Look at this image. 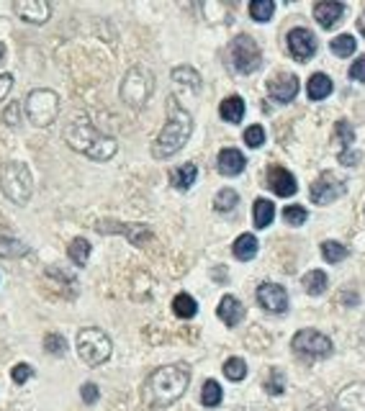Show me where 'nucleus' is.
Here are the masks:
<instances>
[{
	"mask_svg": "<svg viewBox=\"0 0 365 411\" xmlns=\"http://www.w3.org/2000/svg\"><path fill=\"white\" fill-rule=\"evenodd\" d=\"M0 188L16 206H24L31 198L34 183H31V172L24 162H6L0 168Z\"/></svg>",
	"mask_w": 365,
	"mask_h": 411,
	"instance_id": "5",
	"label": "nucleus"
},
{
	"mask_svg": "<svg viewBox=\"0 0 365 411\" xmlns=\"http://www.w3.org/2000/svg\"><path fill=\"white\" fill-rule=\"evenodd\" d=\"M245 144L250 147V150H257V147H263L265 144V129L260 124L255 126H247L245 131Z\"/></svg>",
	"mask_w": 365,
	"mask_h": 411,
	"instance_id": "41",
	"label": "nucleus"
},
{
	"mask_svg": "<svg viewBox=\"0 0 365 411\" xmlns=\"http://www.w3.org/2000/svg\"><path fill=\"white\" fill-rule=\"evenodd\" d=\"M95 229H98L101 234H127L129 242L136 244V247H142L147 239H152V232H149V227H145V224H129V227L124 224V227H119V224H111V221H101Z\"/></svg>",
	"mask_w": 365,
	"mask_h": 411,
	"instance_id": "15",
	"label": "nucleus"
},
{
	"mask_svg": "<svg viewBox=\"0 0 365 411\" xmlns=\"http://www.w3.org/2000/svg\"><path fill=\"white\" fill-rule=\"evenodd\" d=\"M275 218V206H273L268 198H257L255 206H252V221H255L257 229H268Z\"/></svg>",
	"mask_w": 365,
	"mask_h": 411,
	"instance_id": "26",
	"label": "nucleus"
},
{
	"mask_svg": "<svg viewBox=\"0 0 365 411\" xmlns=\"http://www.w3.org/2000/svg\"><path fill=\"white\" fill-rule=\"evenodd\" d=\"M34 376V368L31 365H26V362H18V365H13V370H10V378H13V383H26L29 378Z\"/></svg>",
	"mask_w": 365,
	"mask_h": 411,
	"instance_id": "42",
	"label": "nucleus"
},
{
	"mask_svg": "<svg viewBox=\"0 0 365 411\" xmlns=\"http://www.w3.org/2000/svg\"><path fill=\"white\" fill-rule=\"evenodd\" d=\"M227 65L237 75H252L263 65V51L252 36L242 34L232 39V44L227 47Z\"/></svg>",
	"mask_w": 365,
	"mask_h": 411,
	"instance_id": "4",
	"label": "nucleus"
},
{
	"mask_svg": "<svg viewBox=\"0 0 365 411\" xmlns=\"http://www.w3.org/2000/svg\"><path fill=\"white\" fill-rule=\"evenodd\" d=\"M265 180H268L265 185H268L278 198H291V195H296V191H298L296 177L291 175L286 168H278V165L268 170V177H265Z\"/></svg>",
	"mask_w": 365,
	"mask_h": 411,
	"instance_id": "14",
	"label": "nucleus"
},
{
	"mask_svg": "<svg viewBox=\"0 0 365 411\" xmlns=\"http://www.w3.org/2000/svg\"><path fill=\"white\" fill-rule=\"evenodd\" d=\"M293 353L298 357H304V360H322V357H330L332 355V339L322 332H316V329H301L296 337H293Z\"/></svg>",
	"mask_w": 365,
	"mask_h": 411,
	"instance_id": "9",
	"label": "nucleus"
},
{
	"mask_svg": "<svg viewBox=\"0 0 365 411\" xmlns=\"http://www.w3.org/2000/svg\"><path fill=\"white\" fill-rule=\"evenodd\" d=\"M224 376L239 383V380H245L247 378V362L242 357H229V360L224 362Z\"/></svg>",
	"mask_w": 365,
	"mask_h": 411,
	"instance_id": "35",
	"label": "nucleus"
},
{
	"mask_svg": "<svg viewBox=\"0 0 365 411\" xmlns=\"http://www.w3.org/2000/svg\"><path fill=\"white\" fill-rule=\"evenodd\" d=\"M10 88H13V77H10L8 72H3V75H0V101L8 95Z\"/></svg>",
	"mask_w": 365,
	"mask_h": 411,
	"instance_id": "46",
	"label": "nucleus"
},
{
	"mask_svg": "<svg viewBox=\"0 0 365 411\" xmlns=\"http://www.w3.org/2000/svg\"><path fill=\"white\" fill-rule=\"evenodd\" d=\"M219 116L227 121V124H239L245 118V101L239 95H229L224 98L219 106Z\"/></svg>",
	"mask_w": 365,
	"mask_h": 411,
	"instance_id": "23",
	"label": "nucleus"
},
{
	"mask_svg": "<svg viewBox=\"0 0 365 411\" xmlns=\"http://www.w3.org/2000/svg\"><path fill=\"white\" fill-rule=\"evenodd\" d=\"M316 36L314 31H309L304 26H298V29H291L289 31V51L298 62H309V59L316 54Z\"/></svg>",
	"mask_w": 365,
	"mask_h": 411,
	"instance_id": "11",
	"label": "nucleus"
},
{
	"mask_svg": "<svg viewBox=\"0 0 365 411\" xmlns=\"http://www.w3.org/2000/svg\"><path fill=\"white\" fill-rule=\"evenodd\" d=\"M357 29H360V34L365 36V10L360 13V18H357Z\"/></svg>",
	"mask_w": 365,
	"mask_h": 411,
	"instance_id": "48",
	"label": "nucleus"
},
{
	"mask_svg": "<svg viewBox=\"0 0 365 411\" xmlns=\"http://www.w3.org/2000/svg\"><path fill=\"white\" fill-rule=\"evenodd\" d=\"M216 168H219L221 175L234 177V175H239V172H245L247 160H245V154H242L239 150H232V147H227V150H221V152H219V160H216Z\"/></svg>",
	"mask_w": 365,
	"mask_h": 411,
	"instance_id": "19",
	"label": "nucleus"
},
{
	"mask_svg": "<svg viewBox=\"0 0 365 411\" xmlns=\"http://www.w3.org/2000/svg\"><path fill=\"white\" fill-rule=\"evenodd\" d=\"M16 111H18V103H13V106L6 111V124L8 126H13V113H16Z\"/></svg>",
	"mask_w": 365,
	"mask_h": 411,
	"instance_id": "47",
	"label": "nucleus"
},
{
	"mask_svg": "<svg viewBox=\"0 0 365 411\" xmlns=\"http://www.w3.org/2000/svg\"><path fill=\"white\" fill-rule=\"evenodd\" d=\"M168 111H170L168 124H165V129H162L160 136L152 144L154 160H168V157H172L175 152H180L186 147V142L193 134V118H190V113L175 98H170Z\"/></svg>",
	"mask_w": 365,
	"mask_h": 411,
	"instance_id": "3",
	"label": "nucleus"
},
{
	"mask_svg": "<svg viewBox=\"0 0 365 411\" xmlns=\"http://www.w3.org/2000/svg\"><path fill=\"white\" fill-rule=\"evenodd\" d=\"M172 311H175L178 319H193L195 314H198V303H195L193 296L178 293L172 298Z\"/></svg>",
	"mask_w": 365,
	"mask_h": 411,
	"instance_id": "27",
	"label": "nucleus"
},
{
	"mask_svg": "<svg viewBox=\"0 0 365 411\" xmlns=\"http://www.w3.org/2000/svg\"><path fill=\"white\" fill-rule=\"evenodd\" d=\"M188 383H190V370L188 365H165L157 368L145 383V401L154 409H165L186 394Z\"/></svg>",
	"mask_w": 365,
	"mask_h": 411,
	"instance_id": "1",
	"label": "nucleus"
},
{
	"mask_svg": "<svg viewBox=\"0 0 365 411\" xmlns=\"http://www.w3.org/2000/svg\"><path fill=\"white\" fill-rule=\"evenodd\" d=\"M332 90H334V85H332L330 75H324V72H314V75L309 77V85H306V95H309V101H324V98H330Z\"/></svg>",
	"mask_w": 365,
	"mask_h": 411,
	"instance_id": "21",
	"label": "nucleus"
},
{
	"mask_svg": "<svg viewBox=\"0 0 365 411\" xmlns=\"http://www.w3.org/2000/svg\"><path fill=\"white\" fill-rule=\"evenodd\" d=\"M337 136H340V142H342V152H350V147H352V142H355V129H352V124L350 121H337Z\"/></svg>",
	"mask_w": 365,
	"mask_h": 411,
	"instance_id": "38",
	"label": "nucleus"
},
{
	"mask_svg": "<svg viewBox=\"0 0 365 411\" xmlns=\"http://www.w3.org/2000/svg\"><path fill=\"white\" fill-rule=\"evenodd\" d=\"M337 411H365V383H350L337 396Z\"/></svg>",
	"mask_w": 365,
	"mask_h": 411,
	"instance_id": "17",
	"label": "nucleus"
},
{
	"mask_svg": "<svg viewBox=\"0 0 365 411\" xmlns=\"http://www.w3.org/2000/svg\"><path fill=\"white\" fill-rule=\"evenodd\" d=\"M350 80L365 83V54H360V59H355V62L350 65Z\"/></svg>",
	"mask_w": 365,
	"mask_h": 411,
	"instance_id": "43",
	"label": "nucleus"
},
{
	"mask_svg": "<svg viewBox=\"0 0 365 411\" xmlns=\"http://www.w3.org/2000/svg\"><path fill=\"white\" fill-rule=\"evenodd\" d=\"M221 398H224V391H221L219 383L216 380H206L204 388H201V403H204L206 409H216L221 403Z\"/></svg>",
	"mask_w": 365,
	"mask_h": 411,
	"instance_id": "32",
	"label": "nucleus"
},
{
	"mask_svg": "<svg viewBox=\"0 0 365 411\" xmlns=\"http://www.w3.org/2000/svg\"><path fill=\"white\" fill-rule=\"evenodd\" d=\"M13 10L29 24H44L51 13V3H47V0H18V3H13Z\"/></svg>",
	"mask_w": 365,
	"mask_h": 411,
	"instance_id": "16",
	"label": "nucleus"
},
{
	"mask_svg": "<svg viewBox=\"0 0 365 411\" xmlns=\"http://www.w3.org/2000/svg\"><path fill=\"white\" fill-rule=\"evenodd\" d=\"M80 396H83V401L86 403H95L98 401V396H101V391H98L95 383H86V386L80 388Z\"/></svg>",
	"mask_w": 365,
	"mask_h": 411,
	"instance_id": "44",
	"label": "nucleus"
},
{
	"mask_svg": "<svg viewBox=\"0 0 365 411\" xmlns=\"http://www.w3.org/2000/svg\"><path fill=\"white\" fill-rule=\"evenodd\" d=\"M154 90V75L147 67H131L124 75L121 83V101L131 108H145L147 101L152 98Z\"/></svg>",
	"mask_w": 365,
	"mask_h": 411,
	"instance_id": "7",
	"label": "nucleus"
},
{
	"mask_svg": "<svg viewBox=\"0 0 365 411\" xmlns=\"http://www.w3.org/2000/svg\"><path fill=\"white\" fill-rule=\"evenodd\" d=\"M306 218H309V211L304 206H286L283 209V221L289 227H301V224H306Z\"/></svg>",
	"mask_w": 365,
	"mask_h": 411,
	"instance_id": "37",
	"label": "nucleus"
},
{
	"mask_svg": "<svg viewBox=\"0 0 365 411\" xmlns=\"http://www.w3.org/2000/svg\"><path fill=\"white\" fill-rule=\"evenodd\" d=\"M257 250H260V242H257L255 234H242V236H237V242L232 244V255H234L239 262L255 260Z\"/></svg>",
	"mask_w": 365,
	"mask_h": 411,
	"instance_id": "22",
	"label": "nucleus"
},
{
	"mask_svg": "<svg viewBox=\"0 0 365 411\" xmlns=\"http://www.w3.org/2000/svg\"><path fill=\"white\" fill-rule=\"evenodd\" d=\"M26 252H29V247L18 239H0V257H18Z\"/></svg>",
	"mask_w": 365,
	"mask_h": 411,
	"instance_id": "39",
	"label": "nucleus"
},
{
	"mask_svg": "<svg viewBox=\"0 0 365 411\" xmlns=\"http://www.w3.org/2000/svg\"><path fill=\"white\" fill-rule=\"evenodd\" d=\"M3 57H6V47L0 44V62H3Z\"/></svg>",
	"mask_w": 365,
	"mask_h": 411,
	"instance_id": "50",
	"label": "nucleus"
},
{
	"mask_svg": "<svg viewBox=\"0 0 365 411\" xmlns=\"http://www.w3.org/2000/svg\"><path fill=\"white\" fill-rule=\"evenodd\" d=\"M306 411H332L330 406H322V403H314V406H309Z\"/></svg>",
	"mask_w": 365,
	"mask_h": 411,
	"instance_id": "49",
	"label": "nucleus"
},
{
	"mask_svg": "<svg viewBox=\"0 0 365 411\" xmlns=\"http://www.w3.org/2000/svg\"><path fill=\"white\" fill-rule=\"evenodd\" d=\"M268 95L275 103H291L298 95V77L293 72H278L268 80Z\"/></svg>",
	"mask_w": 365,
	"mask_h": 411,
	"instance_id": "13",
	"label": "nucleus"
},
{
	"mask_svg": "<svg viewBox=\"0 0 365 411\" xmlns=\"http://www.w3.org/2000/svg\"><path fill=\"white\" fill-rule=\"evenodd\" d=\"M301 286L309 296H322L327 293V286H330V277L322 270H309L304 277H301Z\"/></svg>",
	"mask_w": 365,
	"mask_h": 411,
	"instance_id": "24",
	"label": "nucleus"
},
{
	"mask_svg": "<svg viewBox=\"0 0 365 411\" xmlns=\"http://www.w3.org/2000/svg\"><path fill=\"white\" fill-rule=\"evenodd\" d=\"M257 303L270 314H286L289 311V291L278 283H263L257 286Z\"/></svg>",
	"mask_w": 365,
	"mask_h": 411,
	"instance_id": "12",
	"label": "nucleus"
},
{
	"mask_svg": "<svg viewBox=\"0 0 365 411\" xmlns=\"http://www.w3.org/2000/svg\"><path fill=\"white\" fill-rule=\"evenodd\" d=\"M345 180H340V177L334 175V172H322V175L316 177L314 183H311V188H309V198H311V203H316V206H330V203H334L340 195H345Z\"/></svg>",
	"mask_w": 365,
	"mask_h": 411,
	"instance_id": "10",
	"label": "nucleus"
},
{
	"mask_svg": "<svg viewBox=\"0 0 365 411\" xmlns=\"http://www.w3.org/2000/svg\"><path fill=\"white\" fill-rule=\"evenodd\" d=\"M342 16H345V6L342 3H334V0L314 3V18L322 29H332L334 24H340Z\"/></svg>",
	"mask_w": 365,
	"mask_h": 411,
	"instance_id": "18",
	"label": "nucleus"
},
{
	"mask_svg": "<svg viewBox=\"0 0 365 411\" xmlns=\"http://www.w3.org/2000/svg\"><path fill=\"white\" fill-rule=\"evenodd\" d=\"M275 13V0H252L250 3V16L257 24H268Z\"/></svg>",
	"mask_w": 365,
	"mask_h": 411,
	"instance_id": "31",
	"label": "nucleus"
},
{
	"mask_svg": "<svg viewBox=\"0 0 365 411\" xmlns=\"http://www.w3.org/2000/svg\"><path fill=\"white\" fill-rule=\"evenodd\" d=\"M265 391L270 396H280L286 391V376H283V370L273 368L270 373H268V378H265Z\"/></svg>",
	"mask_w": 365,
	"mask_h": 411,
	"instance_id": "36",
	"label": "nucleus"
},
{
	"mask_svg": "<svg viewBox=\"0 0 365 411\" xmlns=\"http://www.w3.org/2000/svg\"><path fill=\"white\" fill-rule=\"evenodd\" d=\"M26 116L34 126H49L60 116V95L54 90H34L26 98Z\"/></svg>",
	"mask_w": 365,
	"mask_h": 411,
	"instance_id": "8",
	"label": "nucleus"
},
{
	"mask_svg": "<svg viewBox=\"0 0 365 411\" xmlns=\"http://www.w3.org/2000/svg\"><path fill=\"white\" fill-rule=\"evenodd\" d=\"M239 203V195L234 188H224V191H219L216 193V198H213V209L219 211V213H227V211H234Z\"/></svg>",
	"mask_w": 365,
	"mask_h": 411,
	"instance_id": "33",
	"label": "nucleus"
},
{
	"mask_svg": "<svg viewBox=\"0 0 365 411\" xmlns=\"http://www.w3.org/2000/svg\"><path fill=\"white\" fill-rule=\"evenodd\" d=\"M340 162L345 168H355L360 162V152H340Z\"/></svg>",
	"mask_w": 365,
	"mask_h": 411,
	"instance_id": "45",
	"label": "nucleus"
},
{
	"mask_svg": "<svg viewBox=\"0 0 365 411\" xmlns=\"http://www.w3.org/2000/svg\"><path fill=\"white\" fill-rule=\"evenodd\" d=\"M348 255H350V250L345 244L334 242V239L322 242V257H324V262H330V265H337V262L348 260Z\"/></svg>",
	"mask_w": 365,
	"mask_h": 411,
	"instance_id": "29",
	"label": "nucleus"
},
{
	"mask_svg": "<svg viewBox=\"0 0 365 411\" xmlns=\"http://www.w3.org/2000/svg\"><path fill=\"white\" fill-rule=\"evenodd\" d=\"M330 49L334 57H352L357 49V39L352 34H340L337 39H332Z\"/></svg>",
	"mask_w": 365,
	"mask_h": 411,
	"instance_id": "30",
	"label": "nucleus"
},
{
	"mask_svg": "<svg viewBox=\"0 0 365 411\" xmlns=\"http://www.w3.org/2000/svg\"><path fill=\"white\" fill-rule=\"evenodd\" d=\"M67 255L75 265H86L88 257H90V242L83 239V236H77V239H72V244L67 247Z\"/></svg>",
	"mask_w": 365,
	"mask_h": 411,
	"instance_id": "34",
	"label": "nucleus"
},
{
	"mask_svg": "<svg viewBox=\"0 0 365 411\" xmlns=\"http://www.w3.org/2000/svg\"><path fill=\"white\" fill-rule=\"evenodd\" d=\"M44 347H47V353L57 355V357H62V355L67 353V342H65L62 335H47L44 337Z\"/></svg>",
	"mask_w": 365,
	"mask_h": 411,
	"instance_id": "40",
	"label": "nucleus"
},
{
	"mask_svg": "<svg viewBox=\"0 0 365 411\" xmlns=\"http://www.w3.org/2000/svg\"><path fill=\"white\" fill-rule=\"evenodd\" d=\"M111 353H113L111 337L106 332H101V329L88 327L77 335V355H80V360L86 362L88 368L103 365L111 357Z\"/></svg>",
	"mask_w": 365,
	"mask_h": 411,
	"instance_id": "6",
	"label": "nucleus"
},
{
	"mask_svg": "<svg viewBox=\"0 0 365 411\" xmlns=\"http://www.w3.org/2000/svg\"><path fill=\"white\" fill-rule=\"evenodd\" d=\"M195 177H198V168L190 165V162H186V165H180V168H175L170 172V183H172V188H178V191H188V188L195 183Z\"/></svg>",
	"mask_w": 365,
	"mask_h": 411,
	"instance_id": "25",
	"label": "nucleus"
},
{
	"mask_svg": "<svg viewBox=\"0 0 365 411\" xmlns=\"http://www.w3.org/2000/svg\"><path fill=\"white\" fill-rule=\"evenodd\" d=\"M216 316H219L227 327H237L239 321L245 319V306L239 301L237 296H224L216 306Z\"/></svg>",
	"mask_w": 365,
	"mask_h": 411,
	"instance_id": "20",
	"label": "nucleus"
},
{
	"mask_svg": "<svg viewBox=\"0 0 365 411\" xmlns=\"http://www.w3.org/2000/svg\"><path fill=\"white\" fill-rule=\"evenodd\" d=\"M65 139H67V144L75 152H83L86 157H90L95 162L111 160L116 154V150H119L116 139L101 134L88 118H72L67 129H65Z\"/></svg>",
	"mask_w": 365,
	"mask_h": 411,
	"instance_id": "2",
	"label": "nucleus"
},
{
	"mask_svg": "<svg viewBox=\"0 0 365 411\" xmlns=\"http://www.w3.org/2000/svg\"><path fill=\"white\" fill-rule=\"evenodd\" d=\"M172 80L180 88H190V90H201V75L193 67H175L172 70Z\"/></svg>",
	"mask_w": 365,
	"mask_h": 411,
	"instance_id": "28",
	"label": "nucleus"
}]
</instances>
